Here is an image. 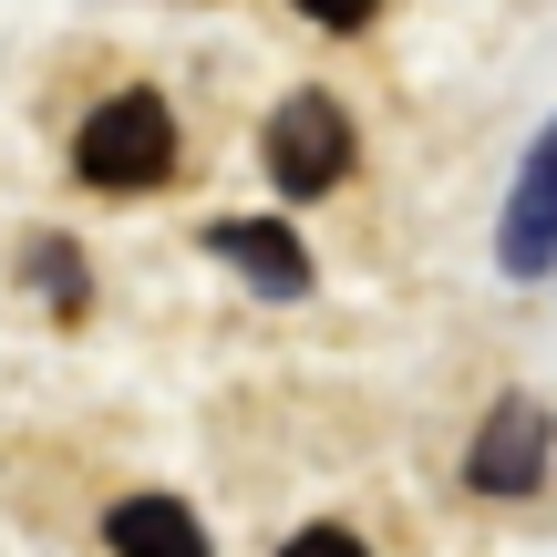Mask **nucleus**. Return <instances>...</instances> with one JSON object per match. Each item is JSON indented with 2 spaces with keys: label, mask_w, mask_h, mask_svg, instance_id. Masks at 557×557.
<instances>
[{
  "label": "nucleus",
  "mask_w": 557,
  "mask_h": 557,
  "mask_svg": "<svg viewBox=\"0 0 557 557\" xmlns=\"http://www.w3.org/2000/svg\"><path fill=\"white\" fill-rule=\"evenodd\" d=\"M73 165L94 186H114V197H135V186H156L165 165H176V114H165L156 94H114L103 114H83Z\"/></svg>",
  "instance_id": "nucleus-1"
},
{
  "label": "nucleus",
  "mask_w": 557,
  "mask_h": 557,
  "mask_svg": "<svg viewBox=\"0 0 557 557\" xmlns=\"http://www.w3.org/2000/svg\"><path fill=\"white\" fill-rule=\"evenodd\" d=\"M269 176L289 186V197L341 186V176H351V114H341L331 94H289L269 114Z\"/></svg>",
  "instance_id": "nucleus-2"
},
{
  "label": "nucleus",
  "mask_w": 557,
  "mask_h": 557,
  "mask_svg": "<svg viewBox=\"0 0 557 557\" xmlns=\"http://www.w3.org/2000/svg\"><path fill=\"white\" fill-rule=\"evenodd\" d=\"M465 475H475V496H527V485L547 475V413H537V403H496Z\"/></svg>",
  "instance_id": "nucleus-3"
},
{
  "label": "nucleus",
  "mask_w": 557,
  "mask_h": 557,
  "mask_svg": "<svg viewBox=\"0 0 557 557\" xmlns=\"http://www.w3.org/2000/svg\"><path fill=\"white\" fill-rule=\"evenodd\" d=\"M547 259H557V124H547L537 156H527L517 207H506V269H517V278H547Z\"/></svg>",
  "instance_id": "nucleus-4"
},
{
  "label": "nucleus",
  "mask_w": 557,
  "mask_h": 557,
  "mask_svg": "<svg viewBox=\"0 0 557 557\" xmlns=\"http://www.w3.org/2000/svg\"><path fill=\"white\" fill-rule=\"evenodd\" d=\"M103 537H114V557H207V527L176 496H124Z\"/></svg>",
  "instance_id": "nucleus-5"
},
{
  "label": "nucleus",
  "mask_w": 557,
  "mask_h": 557,
  "mask_svg": "<svg viewBox=\"0 0 557 557\" xmlns=\"http://www.w3.org/2000/svg\"><path fill=\"white\" fill-rule=\"evenodd\" d=\"M207 248H218V259H238L269 299H299V289H310V259H299V238H289V227H248V218H238V227H218Z\"/></svg>",
  "instance_id": "nucleus-6"
},
{
  "label": "nucleus",
  "mask_w": 557,
  "mask_h": 557,
  "mask_svg": "<svg viewBox=\"0 0 557 557\" xmlns=\"http://www.w3.org/2000/svg\"><path fill=\"white\" fill-rule=\"evenodd\" d=\"M32 269H41V289H52L62 310L83 299V278H73V248H62V238H41V248H32Z\"/></svg>",
  "instance_id": "nucleus-7"
},
{
  "label": "nucleus",
  "mask_w": 557,
  "mask_h": 557,
  "mask_svg": "<svg viewBox=\"0 0 557 557\" xmlns=\"http://www.w3.org/2000/svg\"><path fill=\"white\" fill-rule=\"evenodd\" d=\"M289 557H361V537H351V527H299Z\"/></svg>",
  "instance_id": "nucleus-8"
},
{
  "label": "nucleus",
  "mask_w": 557,
  "mask_h": 557,
  "mask_svg": "<svg viewBox=\"0 0 557 557\" xmlns=\"http://www.w3.org/2000/svg\"><path fill=\"white\" fill-rule=\"evenodd\" d=\"M299 11H310V21H320V32H351V21H372V11H382V0H299Z\"/></svg>",
  "instance_id": "nucleus-9"
}]
</instances>
